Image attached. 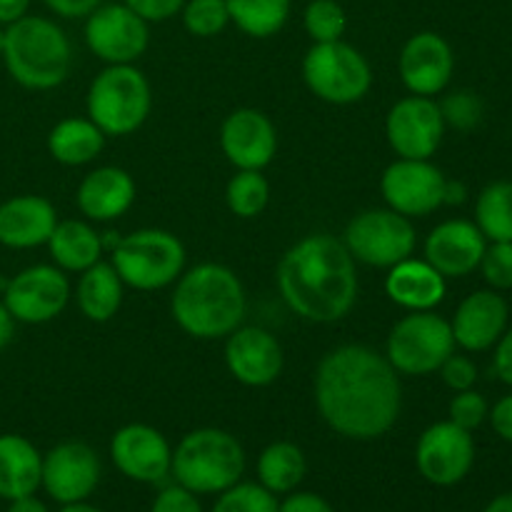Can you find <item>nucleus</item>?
Instances as JSON below:
<instances>
[{
  "label": "nucleus",
  "mask_w": 512,
  "mask_h": 512,
  "mask_svg": "<svg viewBox=\"0 0 512 512\" xmlns=\"http://www.w3.org/2000/svg\"><path fill=\"white\" fill-rule=\"evenodd\" d=\"M315 405L330 430L350 440L383 438L403 405L400 378L368 345H340L315 370Z\"/></svg>",
  "instance_id": "1"
},
{
  "label": "nucleus",
  "mask_w": 512,
  "mask_h": 512,
  "mask_svg": "<svg viewBox=\"0 0 512 512\" xmlns=\"http://www.w3.org/2000/svg\"><path fill=\"white\" fill-rule=\"evenodd\" d=\"M278 290L288 308L310 323H338L358 300V268L343 240L305 235L278 263Z\"/></svg>",
  "instance_id": "2"
},
{
  "label": "nucleus",
  "mask_w": 512,
  "mask_h": 512,
  "mask_svg": "<svg viewBox=\"0 0 512 512\" xmlns=\"http://www.w3.org/2000/svg\"><path fill=\"white\" fill-rule=\"evenodd\" d=\"M245 310L248 300L243 283L225 265L200 263L175 280L170 313L190 338H228L243 325Z\"/></svg>",
  "instance_id": "3"
},
{
  "label": "nucleus",
  "mask_w": 512,
  "mask_h": 512,
  "mask_svg": "<svg viewBox=\"0 0 512 512\" xmlns=\"http://www.w3.org/2000/svg\"><path fill=\"white\" fill-rule=\"evenodd\" d=\"M10 78L28 90H53L68 80L73 48L53 20L23 15L5 28L3 55Z\"/></svg>",
  "instance_id": "4"
},
{
  "label": "nucleus",
  "mask_w": 512,
  "mask_h": 512,
  "mask_svg": "<svg viewBox=\"0 0 512 512\" xmlns=\"http://www.w3.org/2000/svg\"><path fill=\"white\" fill-rule=\"evenodd\" d=\"M245 450L235 435L220 428H200L185 435L173 453L170 475L195 495H215L240 483Z\"/></svg>",
  "instance_id": "5"
},
{
  "label": "nucleus",
  "mask_w": 512,
  "mask_h": 512,
  "mask_svg": "<svg viewBox=\"0 0 512 512\" xmlns=\"http://www.w3.org/2000/svg\"><path fill=\"white\" fill-rule=\"evenodd\" d=\"M85 108L88 118L105 135L123 138L135 133L148 120L153 108V90L143 70L135 65H108L90 83Z\"/></svg>",
  "instance_id": "6"
},
{
  "label": "nucleus",
  "mask_w": 512,
  "mask_h": 512,
  "mask_svg": "<svg viewBox=\"0 0 512 512\" xmlns=\"http://www.w3.org/2000/svg\"><path fill=\"white\" fill-rule=\"evenodd\" d=\"M113 268L128 288L163 290L183 275L185 248L178 235L160 228H143L118 240L113 250Z\"/></svg>",
  "instance_id": "7"
},
{
  "label": "nucleus",
  "mask_w": 512,
  "mask_h": 512,
  "mask_svg": "<svg viewBox=\"0 0 512 512\" xmlns=\"http://www.w3.org/2000/svg\"><path fill=\"white\" fill-rule=\"evenodd\" d=\"M303 80L325 103L353 105L368 95L373 70L365 55L343 40L313 43L303 58Z\"/></svg>",
  "instance_id": "8"
},
{
  "label": "nucleus",
  "mask_w": 512,
  "mask_h": 512,
  "mask_svg": "<svg viewBox=\"0 0 512 512\" xmlns=\"http://www.w3.org/2000/svg\"><path fill=\"white\" fill-rule=\"evenodd\" d=\"M455 353L453 328L433 310H415L393 325L385 358L398 375H430Z\"/></svg>",
  "instance_id": "9"
},
{
  "label": "nucleus",
  "mask_w": 512,
  "mask_h": 512,
  "mask_svg": "<svg viewBox=\"0 0 512 512\" xmlns=\"http://www.w3.org/2000/svg\"><path fill=\"white\" fill-rule=\"evenodd\" d=\"M343 243L355 263H365L370 268H393L395 263L413 255L418 235L405 215L390 208H370L350 220Z\"/></svg>",
  "instance_id": "10"
},
{
  "label": "nucleus",
  "mask_w": 512,
  "mask_h": 512,
  "mask_svg": "<svg viewBox=\"0 0 512 512\" xmlns=\"http://www.w3.org/2000/svg\"><path fill=\"white\" fill-rule=\"evenodd\" d=\"M90 53L108 65H133L148 50L150 30L125 3L98 5L85 20Z\"/></svg>",
  "instance_id": "11"
},
{
  "label": "nucleus",
  "mask_w": 512,
  "mask_h": 512,
  "mask_svg": "<svg viewBox=\"0 0 512 512\" xmlns=\"http://www.w3.org/2000/svg\"><path fill=\"white\" fill-rule=\"evenodd\" d=\"M448 178L430 160L398 158L385 168L380 178V193L390 210L405 218H425L445 205Z\"/></svg>",
  "instance_id": "12"
},
{
  "label": "nucleus",
  "mask_w": 512,
  "mask_h": 512,
  "mask_svg": "<svg viewBox=\"0 0 512 512\" xmlns=\"http://www.w3.org/2000/svg\"><path fill=\"white\" fill-rule=\"evenodd\" d=\"M5 308L18 323H50L70 300V280L58 265H30L5 283Z\"/></svg>",
  "instance_id": "13"
},
{
  "label": "nucleus",
  "mask_w": 512,
  "mask_h": 512,
  "mask_svg": "<svg viewBox=\"0 0 512 512\" xmlns=\"http://www.w3.org/2000/svg\"><path fill=\"white\" fill-rule=\"evenodd\" d=\"M385 135L398 158L430 160L445 135V120L433 98L408 95L390 108Z\"/></svg>",
  "instance_id": "14"
},
{
  "label": "nucleus",
  "mask_w": 512,
  "mask_h": 512,
  "mask_svg": "<svg viewBox=\"0 0 512 512\" xmlns=\"http://www.w3.org/2000/svg\"><path fill=\"white\" fill-rule=\"evenodd\" d=\"M475 463V443L470 430L453 420L435 423L420 435L415 445V465L428 483L450 488L470 473Z\"/></svg>",
  "instance_id": "15"
},
{
  "label": "nucleus",
  "mask_w": 512,
  "mask_h": 512,
  "mask_svg": "<svg viewBox=\"0 0 512 512\" xmlns=\"http://www.w3.org/2000/svg\"><path fill=\"white\" fill-rule=\"evenodd\" d=\"M100 460L90 445L68 440L50 450L43 458V478L40 485L45 493L60 505L80 503L90 498L98 488Z\"/></svg>",
  "instance_id": "16"
},
{
  "label": "nucleus",
  "mask_w": 512,
  "mask_h": 512,
  "mask_svg": "<svg viewBox=\"0 0 512 512\" xmlns=\"http://www.w3.org/2000/svg\"><path fill=\"white\" fill-rule=\"evenodd\" d=\"M110 458L135 483H163L170 475L173 450L160 430L143 423L123 425L110 440Z\"/></svg>",
  "instance_id": "17"
},
{
  "label": "nucleus",
  "mask_w": 512,
  "mask_h": 512,
  "mask_svg": "<svg viewBox=\"0 0 512 512\" xmlns=\"http://www.w3.org/2000/svg\"><path fill=\"white\" fill-rule=\"evenodd\" d=\"M220 148L238 170H263L278 153V130L263 110L238 108L220 125Z\"/></svg>",
  "instance_id": "18"
},
{
  "label": "nucleus",
  "mask_w": 512,
  "mask_h": 512,
  "mask_svg": "<svg viewBox=\"0 0 512 512\" xmlns=\"http://www.w3.org/2000/svg\"><path fill=\"white\" fill-rule=\"evenodd\" d=\"M225 365L238 383L265 388L283 373V348L265 328L240 325L225 340Z\"/></svg>",
  "instance_id": "19"
},
{
  "label": "nucleus",
  "mask_w": 512,
  "mask_h": 512,
  "mask_svg": "<svg viewBox=\"0 0 512 512\" xmlns=\"http://www.w3.org/2000/svg\"><path fill=\"white\" fill-rule=\"evenodd\" d=\"M400 78L413 95L433 98L448 88L455 70V55L448 40L438 33H415L400 50Z\"/></svg>",
  "instance_id": "20"
},
{
  "label": "nucleus",
  "mask_w": 512,
  "mask_h": 512,
  "mask_svg": "<svg viewBox=\"0 0 512 512\" xmlns=\"http://www.w3.org/2000/svg\"><path fill=\"white\" fill-rule=\"evenodd\" d=\"M485 235L470 220H445L430 230L425 240V260L443 278H463L475 268L485 253Z\"/></svg>",
  "instance_id": "21"
},
{
  "label": "nucleus",
  "mask_w": 512,
  "mask_h": 512,
  "mask_svg": "<svg viewBox=\"0 0 512 512\" xmlns=\"http://www.w3.org/2000/svg\"><path fill=\"white\" fill-rule=\"evenodd\" d=\"M508 325V303L495 290H475L455 310L450 323L455 345L468 353H483L493 348Z\"/></svg>",
  "instance_id": "22"
},
{
  "label": "nucleus",
  "mask_w": 512,
  "mask_h": 512,
  "mask_svg": "<svg viewBox=\"0 0 512 512\" xmlns=\"http://www.w3.org/2000/svg\"><path fill=\"white\" fill-rule=\"evenodd\" d=\"M58 225L55 205L43 195H15L0 205V245L28 250L45 245Z\"/></svg>",
  "instance_id": "23"
},
{
  "label": "nucleus",
  "mask_w": 512,
  "mask_h": 512,
  "mask_svg": "<svg viewBox=\"0 0 512 512\" xmlns=\"http://www.w3.org/2000/svg\"><path fill=\"white\" fill-rule=\"evenodd\" d=\"M80 213L95 223H108L128 213L135 203V180L118 165L95 168L78 185Z\"/></svg>",
  "instance_id": "24"
},
{
  "label": "nucleus",
  "mask_w": 512,
  "mask_h": 512,
  "mask_svg": "<svg viewBox=\"0 0 512 512\" xmlns=\"http://www.w3.org/2000/svg\"><path fill=\"white\" fill-rule=\"evenodd\" d=\"M445 290L443 275L428 260H415L413 255L388 268L385 278V295L410 313L435 310L443 303Z\"/></svg>",
  "instance_id": "25"
},
{
  "label": "nucleus",
  "mask_w": 512,
  "mask_h": 512,
  "mask_svg": "<svg viewBox=\"0 0 512 512\" xmlns=\"http://www.w3.org/2000/svg\"><path fill=\"white\" fill-rule=\"evenodd\" d=\"M43 478V455L23 435H0V498L35 495Z\"/></svg>",
  "instance_id": "26"
},
{
  "label": "nucleus",
  "mask_w": 512,
  "mask_h": 512,
  "mask_svg": "<svg viewBox=\"0 0 512 512\" xmlns=\"http://www.w3.org/2000/svg\"><path fill=\"white\" fill-rule=\"evenodd\" d=\"M50 258L63 273H83L103 255V235L83 220H63L55 225L48 243Z\"/></svg>",
  "instance_id": "27"
},
{
  "label": "nucleus",
  "mask_w": 512,
  "mask_h": 512,
  "mask_svg": "<svg viewBox=\"0 0 512 512\" xmlns=\"http://www.w3.org/2000/svg\"><path fill=\"white\" fill-rule=\"evenodd\" d=\"M123 288L125 283L115 273L113 263L98 260L80 273L78 288H75L80 313L93 323H108L118 315L120 305H123Z\"/></svg>",
  "instance_id": "28"
},
{
  "label": "nucleus",
  "mask_w": 512,
  "mask_h": 512,
  "mask_svg": "<svg viewBox=\"0 0 512 512\" xmlns=\"http://www.w3.org/2000/svg\"><path fill=\"white\" fill-rule=\"evenodd\" d=\"M105 133L90 118H65L48 133V153L55 163L78 168L103 153Z\"/></svg>",
  "instance_id": "29"
},
{
  "label": "nucleus",
  "mask_w": 512,
  "mask_h": 512,
  "mask_svg": "<svg viewBox=\"0 0 512 512\" xmlns=\"http://www.w3.org/2000/svg\"><path fill=\"white\" fill-rule=\"evenodd\" d=\"M305 473H308V463H305L303 450L288 440L270 443L258 458L260 485L273 495L293 493L303 483Z\"/></svg>",
  "instance_id": "30"
},
{
  "label": "nucleus",
  "mask_w": 512,
  "mask_h": 512,
  "mask_svg": "<svg viewBox=\"0 0 512 512\" xmlns=\"http://www.w3.org/2000/svg\"><path fill=\"white\" fill-rule=\"evenodd\" d=\"M230 23L250 38L280 33L290 18V0H225Z\"/></svg>",
  "instance_id": "31"
},
{
  "label": "nucleus",
  "mask_w": 512,
  "mask_h": 512,
  "mask_svg": "<svg viewBox=\"0 0 512 512\" xmlns=\"http://www.w3.org/2000/svg\"><path fill=\"white\" fill-rule=\"evenodd\" d=\"M475 225L493 243H512V180L490 183L478 195Z\"/></svg>",
  "instance_id": "32"
},
{
  "label": "nucleus",
  "mask_w": 512,
  "mask_h": 512,
  "mask_svg": "<svg viewBox=\"0 0 512 512\" xmlns=\"http://www.w3.org/2000/svg\"><path fill=\"white\" fill-rule=\"evenodd\" d=\"M270 200V185L263 170H238L225 188V203L238 218H258Z\"/></svg>",
  "instance_id": "33"
},
{
  "label": "nucleus",
  "mask_w": 512,
  "mask_h": 512,
  "mask_svg": "<svg viewBox=\"0 0 512 512\" xmlns=\"http://www.w3.org/2000/svg\"><path fill=\"white\" fill-rule=\"evenodd\" d=\"M303 25L313 43H335V40H343L348 15H345L343 5L335 0H313L305 8Z\"/></svg>",
  "instance_id": "34"
},
{
  "label": "nucleus",
  "mask_w": 512,
  "mask_h": 512,
  "mask_svg": "<svg viewBox=\"0 0 512 512\" xmlns=\"http://www.w3.org/2000/svg\"><path fill=\"white\" fill-rule=\"evenodd\" d=\"M183 25L195 38H215L230 23V13L225 0H185Z\"/></svg>",
  "instance_id": "35"
},
{
  "label": "nucleus",
  "mask_w": 512,
  "mask_h": 512,
  "mask_svg": "<svg viewBox=\"0 0 512 512\" xmlns=\"http://www.w3.org/2000/svg\"><path fill=\"white\" fill-rule=\"evenodd\" d=\"M213 512H278V500L263 485L235 483L220 493Z\"/></svg>",
  "instance_id": "36"
},
{
  "label": "nucleus",
  "mask_w": 512,
  "mask_h": 512,
  "mask_svg": "<svg viewBox=\"0 0 512 512\" xmlns=\"http://www.w3.org/2000/svg\"><path fill=\"white\" fill-rule=\"evenodd\" d=\"M440 113L445 125H453L455 130H473L483 120V103L470 90H460L440 105Z\"/></svg>",
  "instance_id": "37"
},
{
  "label": "nucleus",
  "mask_w": 512,
  "mask_h": 512,
  "mask_svg": "<svg viewBox=\"0 0 512 512\" xmlns=\"http://www.w3.org/2000/svg\"><path fill=\"white\" fill-rule=\"evenodd\" d=\"M483 278L493 290L512 288V243H493L480 260Z\"/></svg>",
  "instance_id": "38"
},
{
  "label": "nucleus",
  "mask_w": 512,
  "mask_h": 512,
  "mask_svg": "<svg viewBox=\"0 0 512 512\" xmlns=\"http://www.w3.org/2000/svg\"><path fill=\"white\" fill-rule=\"evenodd\" d=\"M488 415V403H485L483 395L473 388L463 390V393H458L450 400V420H453L455 425H460L463 430H470V433H473L475 428H480Z\"/></svg>",
  "instance_id": "39"
},
{
  "label": "nucleus",
  "mask_w": 512,
  "mask_h": 512,
  "mask_svg": "<svg viewBox=\"0 0 512 512\" xmlns=\"http://www.w3.org/2000/svg\"><path fill=\"white\" fill-rule=\"evenodd\" d=\"M440 378L455 393H463L470 390L478 380V368H475L473 360L468 355H450L443 365H440Z\"/></svg>",
  "instance_id": "40"
},
{
  "label": "nucleus",
  "mask_w": 512,
  "mask_h": 512,
  "mask_svg": "<svg viewBox=\"0 0 512 512\" xmlns=\"http://www.w3.org/2000/svg\"><path fill=\"white\" fill-rule=\"evenodd\" d=\"M150 512H203L200 508L195 493H190L183 485H170L158 493V498L153 500V508Z\"/></svg>",
  "instance_id": "41"
},
{
  "label": "nucleus",
  "mask_w": 512,
  "mask_h": 512,
  "mask_svg": "<svg viewBox=\"0 0 512 512\" xmlns=\"http://www.w3.org/2000/svg\"><path fill=\"white\" fill-rule=\"evenodd\" d=\"M125 5L145 23H163L183 10L185 0H125Z\"/></svg>",
  "instance_id": "42"
},
{
  "label": "nucleus",
  "mask_w": 512,
  "mask_h": 512,
  "mask_svg": "<svg viewBox=\"0 0 512 512\" xmlns=\"http://www.w3.org/2000/svg\"><path fill=\"white\" fill-rule=\"evenodd\" d=\"M278 512H335L333 505L315 493H295L285 503L278 505Z\"/></svg>",
  "instance_id": "43"
},
{
  "label": "nucleus",
  "mask_w": 512,
  "mask_h": 512,
  "mask_svg": "<svg viewBox=\"0 0 512 512\" xmlns=\"http://www.w3.org/2000/svg\"><path fill=\"white\" fill-rule=\"evenodd\" d=\"M43 3L48 5L55 15H60V18L75 20L88 18L103 0H43Z\"/></svg>",
  "instance_id": "44"
},
{
  "label": "nucleus",
  "mask_w": 512,
  "mask_h": 512,
  "mask_svg": "<svg viewBox=\"0 0 512 512\" xmlns=\"http://www.w3.org/2000/svg\"><path fill=\"white\" fill-rule=\"evenodd\" d=\"M490 423H493V430L500 438L512 443V393L498 400V405L490 410Z\"/></svg>",
  "instance_id": "45"
},
{
  "label": "nucleus",
  "mask_w": 512,
  "mask_h": 512,
  "mask_svg": "<svg viewBox=\"0 0 512 512\" xmlns=\"http://www.w3.org/2000/svg\"><path fill=\"white\" fill-rule=\"evenodd\" d=\"M495 373L505 385L512 388V330L500 335L498 350H495Z\"/></svg>",
  "instance_id": "46"
},
{
  "label": "nucleus",
  "mask_w": 512,
  "mask_h": 512,
  "mask_svg": "<svg viewBox=\"0 0 512 512\" xmlns=\"http://www.w3.org/2000/svg\"><path fill=\"white\" fill-rule=\"evenodd\" d=\"M33 0H0V25H10L28 13Z\"/></svg>",
  "instance_id": "47"
},
{
  "label": "nucleus",
  "mask_w": 512,
  "mask_h": 512,
  "mask_svg": "<svg viewBox=\"0 0 512 512\" xmlns=\"http://www.w3.org/2000/svg\"><path fill=\"white\" fill-rule=\"evenodd\" d=\"M15 323H18V320L10 315V310L5 308V303H0V350H5L10 343H13Z\"/></svg>",
  "instance_id": "48"
},
{
  "label": "nucleus",
  "mask_w": 512,
  "mask_h": 512,
  "mask_svg": "<svg viewBox=\"0 0 512 512\" xmlns=\"http://www.w3.org/2000/svg\"><path fill=\"white\" fill-rule=\"evenodd\" d=\"M8 512H48V508L35 495H25V498L10 500Z\"/></svg>",
  "instance_id": "49"
},
{
  "label": "nucleus",
  "mask_w": 512,
  "mask_h": 512,
  "mask_svg": "<svg viewBox=\"0 0 512 512\" xmlns=\"http://www.w3.org/2000/svg\"><path fill=\"white\" fill-rule=\"evenodd\" d=\"M465 195H468V190H465L463 183H458V180H448L445 183V205H460L465 200Z\"/></svg>",
  "instance_id": "50"
},
{
  "label": "nucleus",
  "mask_w": 512,
  "mask_h": 512,
  "mask_svg": "<svg viewBox=\"0 0 512 512\" xmlns=\"http://www.w3.org/2000/svg\"><path fill=\"white\" fill-rule=\"evenodd\" d=\"M485 512H512V493L498 495V498L485 508Z\"/></svg>",
  "instance_id": "51"
},
{
  "label": "nucleus",
  "mask_w": 512,
  "mask_h": 512,
  "mask_svg": "<svg viewBox=\"0 0 512 512\" xmlns=\"http://www.w3.org/2000/svg\"><path fill=\"white\" fill-rule=\"evenodd\" d=\"M60 512H103V510L93 508V505H88V503H85V500H80V503L63 505V510H60Z\"/></svg>",
  "instance_id": "52"
},
{
  "label": "nucleus",
  "mask_w": 512,
  "mask_h": 512,
  "mask_svg": "<svg viewBox=\"0 0 512 512\" xmlns=\"http://www.w3.org/2000/svg\"><path fill=\"white\" fill-rule=\"evenodd\" d=\"M3 40H5V30L0 28V55H3Z\"/></svg>",
  "instance_id": "53"
}]
</instances>
